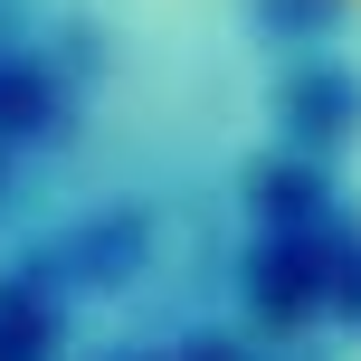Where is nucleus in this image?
Returning a JSON list of instances; mask_svg holds the SVG:
<instances>
[{"instance_id": "obj_1", "label": "nucleus", "mask_w": 361, "mask_h": 361, "mask_svg": "<svg viewBox=\"0 0 361 361\" xmlns=\"http://www.w3.org/2000/svg\"><path fill=\"white\" fill-rule=\"evenodd\" d=\"M352 10H361V0H352Z\"/></svg>"}]
</instances>
